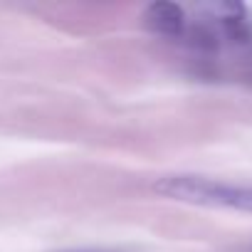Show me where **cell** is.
Segmentation results:
<instances>
[{"mask_svg":"<svg viewBox=\"0 0 252 252\" xmlns=\"http://www.w3.org/2000/svg\"><path fill=\"white\" fill-rule=\"evenodd\" d=\"M154 188L156 193L173 200L252 213V186H235L203 176H168L158 181Z\"/></svg>","mask_w":252,"mask_h":252,"instance_id":"obj_1","label":"cell"},{"mask_svg":"<svg viewBox=\"0 0 252 252\" xmlns=\"http://www.w3.org/2000/svg\"><path fill=\"white\" fill-rule=\"evenodd\" d=\"M146 28L156 35L163 37H181L186 32V15L176 3H154L149 5L146 15Z\"/></svg>","mask_w":252,"mask_h":252,"instance_id":"obj_2","label":"cell"},{"mask_svg":"<svg viewBox=\"0 0 252 252\" xmlns=\"http://www.w3.org/2000/svg\"><path fill=\"white\" fill-rule=\"evenodd\" d=\"M64 252H109V250H92V247H82V250H64Z\"/></svg>","mask_w":252,"mask_h":252,"instance_id":"obj_3","label":"cell"},{"mask_svg":"<svg viewBox=\"0 0 252 252\" xmlns=\"http://www.w3.org/2000/svg\"><path fill=\"white\" fill-rule=\"evenodd\" d=\"M250 252H252V247H250Z\"/></svg>","mask_w":252,"mask_h":252,"instance_id":"obj_4","label":"cell"}]
</instances>
